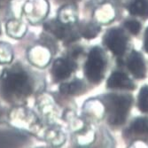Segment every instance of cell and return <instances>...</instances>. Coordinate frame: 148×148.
<instances>
[{"label":"cell","mask_w":148,"mask_h":148,"mask_svg":"<svg viewBox=\"0 0 148 148\" xmlns=\"http://www.w3.org/2000/svg\"><path fill=\"white\" fill-rule=\"evenodd\" d=\"M133 133L142 135L148 133V119L146 118H138L133 121L130 127Z\"/></svg>","instance_id":"10"},{"label":"cell","mask_w":148,"mask_h":148,"mask_svg":"<svg viewBox=\"0 0 148 148\" xmlns=\"http://www.w3.org/2000/svg\"><path fill=\"white\" fill-rule=\"evenodd\" d=\"M100 32V27L95 23H88L81 29V34L85 38L91 39L96 37Z\"/></svg>","instance_id":"11"},{"label":"cell","mask_w":148,"mask_h":148,"mask_svg":"<svg viewBox=\"0 0 148 148\" xmlns=\"http://www.w3.org/2000/svg\"><path fill=\"white\" fill-rule=\"evenodd\" d=\"M128 10L133 15L146 17L148 16V0H130Z\"/></svg>","instance_id":"8"},{"label":"cell","mask_w":148,"mask_h":148,"mask_svg":"<svg viewBox=\"0 0 148 148\" xmlns=\"http://www.w3.org/2000/svg\"><path fill=\"white\" fill-rule=\"evenodd\" d=\"M72 1H78V0H72Z\"/></svg>","instance_id":"16"},{"label":"cell","mask_w":148,"mask_h":148,"mask_svg":"<svg viewBox=\"0 0 148 148\" xmlns=\"http://www.w3.org/2000/svg\"><path fill=\"white\" fill-rule=\"evenodd\" d=\"M138 107L143 113L148 114V86L141 88L138 94Z\"/></svg>","instance_id":"12"},{"label":"cell","mask_w":148,"mask_h":148,"mask_svg":"<svg viewBox=\"0 0 148 148\" xmlns=\"http://www.w3.org/2000/svg\"><path fill=\"white\" fill-rule=\"evenodd\" d=\"M127 66L130 73L138 79L145 78L146 74V69L143 56L139 52L133 51L128 59Z\"/></svg>","instance_id":"6"},{"label":"cell","mask_w":148,"mask_h":148,"mask_svg":"<svg viewBox=\"0 0 148 148\" xmlns=\"http://www.w3.org/2000/svg\"><path fill=\"white\" fill-rule=\"evenodd\" d=\"M145 49L148 52V28L145 31Z\"/></svg>","instance_id":"15"},{"label":"cell","mask_w":148,"mask_h":148,"mask_svg":"<svg viewBox=\"0 0 148 148\" xmlns=\"http://www.w3.org/2000/svg\"><path fill=\"white\" fill-rule=\"evenodd\" d=\"M107 87L110 89L133 90L135 89V84L124 73L114 72L107 80Z\"/></svg>","instance_id":"7"},{"label":"cell","mask_w":148,"mask_h":148,"mask_svg":"<svg viewBox=\"0 0 148 148\" xmlns=\"http://www.w3.org/2000/svg\"><path fill=\"white\" fill-rule=\"evenodd\" d=\"M0 34H1V29H0Z\"/></svg>","instance_id":"17"},{"label":"cell","mask_w":148,"mask_h":148,"mask_svg":"<svg viewBox=\"0 0 148 148\" xmlns=\"http://www.w3.org/2000/svg\"><path fill=\"white\" fill-rule=\"evenodd\" d=\"M106 66V59L101 48L93 47L84 65V75L91 84H99L104 75Z\"/></svg>","instance_id":"3"},{"label":"cell","mask_w":148,"mask_h":148,"mask_svg":"<svg viewBox=\"0 0 148 148\" xmlns=\"http://www.w3.org/2000/svg\"><path fill=\"white\" fill-rule=\"evenodd\" d=\"M12 60V47L6 43H0V63H9Z\"/></svg>","instance_id":"13"},{"label":"cell","mask_w":148,"mask_h":148,"mask_svg":"<svg viewBox=\"0 0 148 148\" xmlns=\"http://www.w3.org/2000/svg\"><path fill=\"white\" fill-rule=\"evenodd\" d=\"M76 64L69 59L60 58L54 61L51 69L52 76L57 82L68 79L76 69Z\"/></svg>","instance_id":"5"},{"label":"cell","mask_w":148,"mask_h":148,"mask_svg":"<svg viewBox=\"0 0 148 148\" xmlns=\"http://www.w3.org/2000/svg\"><path fill=\"white\" fill-rule=\"evenodd\" d=\"M31 90L29 76L20 66L5 69L0 77V92L6 99H22L29 95Z\"/></svg>","instance_id":"1"},{"label":"cell","mask_w":148,"mask_h":148,"mask_svg":"<svg viewBox=\"0 0 148 148\" xmlns=\"http://www.w3.org/2000/svg\"><path fill=\"white\" fill-rule=\"evenodd\" d=\"M125 27H126V29L133 35H138L140 31V29H141L140 23L135 20L127 21L125 22Z\"/></svg>","instance_id":"14"},{"label":"cell","mask_w":148,"mask_h":148,"mask_svg":"<svg viewBox=\"0 0 148 148\" xmlns=\"http://www.w3.org/2000/svg\"><path fill=\"white\" fill-rule=\"evenodd\" d=\"M105 105L109 123L113 125L123 124L132 103V98L129 95H106Z\"/></svg>","instance_id":"2"},{"label":"cell","mask_w":148,"mask_h":148,"mask_svg":"<svg viewBox=\"0 0 148 148\" xmlns=\"http://www.w3.org/2000/svg\"><path fill=\"white\" fill-rule=\"evenodd\" d=\"M85 84L83 81L75 80L69 84H64L60 86V91L62 93L70 94V95H76L78 93H82L84 90Z\"/></svg>","instance_id":"9"},{"label":"cell","mask_w":148,"mask_h":148,"mask_svg":"<svg viewBox=\"0 0 148 148\" xmlns=\"http://www.w3.org/2000/svg\"><path fill=\"white\" fill-rule=\"evenodd\" d=\"M104 43L114 54L122 56L127 49V37L120 29H111L104 37Z\"/></svg>","instance_id":"4"}]
</instances>
